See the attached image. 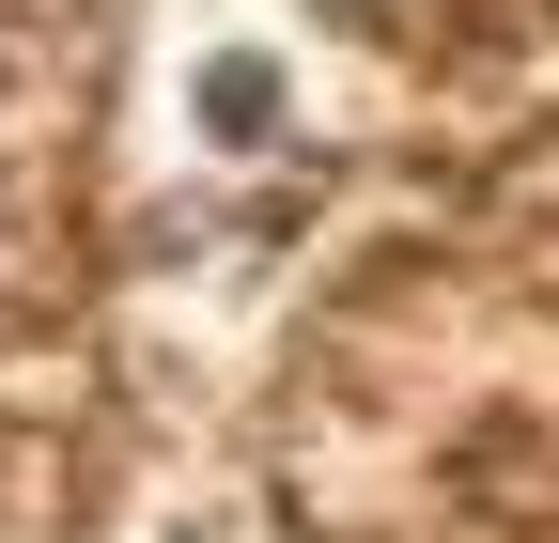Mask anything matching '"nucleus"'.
<instances>
[{"label": "nucleus", "mask_w": 559, "mask_h": 543, "mask_svg": "<svg viewBox=\"0 0 559 543\" xmlns=\"http://www.w3.org/2000/svg\"><path fill=\"white\" fill-rule=\"evenodd\" d=\"M264 109H280V79H264L249 47H234V62H202V124H218V141H264Z\"/></svg>", "instance_id": "nucleus-1"}]
</instances>
